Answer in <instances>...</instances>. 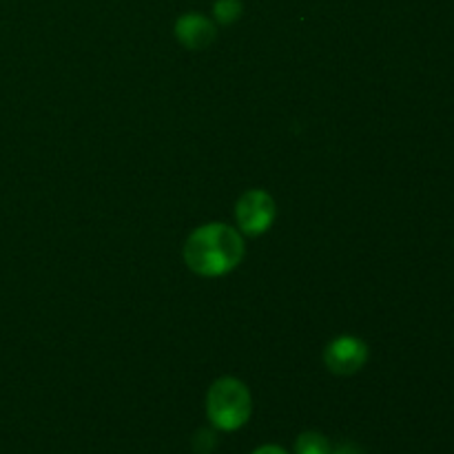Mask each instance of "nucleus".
<instances>
[{"label":"nucleus","mask_w":454,"mask_h":454,"mask_svg":"<svg viewBox=\"0 0 454 454\" xmlns=\"http://www.w3.org/2000/svg\"><path fill=\"white\" fill-rule=\"evenodd\" d=\"M244 239L239 231L211 222L191 233L184 247V262L200 278H222L244 260Z\"/></svg>","instance_id":"nucleus-1"},{"label":"nucleus","mask_w":454,"mask_h":454,"mask_svg":"<svg viewBox=\"0 0 454 454\" xmlns=\"http://www.w3.org/2000/svg\"><path fill=\"white\" fill-rule=\"evenodd\" d=\"M253 411L251 393L235 377H222L208 388L207 417L213 428L235 433L248 421Z\"/></svg>","instance_id":"nucleus-2"},{"label":"nucleus","mask_w":454,"mask_h":454,"mask_svg":"<svg viewBox=\"0 0 454 454\" xmlns=\"http://www.w3.org/2000/svg\"><path fill=\"white\" fill-rule=\"evenodd\" d=\"M235 217H238V226L244 235L257 238L273 226L275 217H278V207L266 191L253 189L239 198Z\"/></svg>","instance_id":"nucleus-3"},{"label":"nucleus","mask_w":454,"mask_h":454,"mask_svg":"<svg viewBox=\"0 0 454 454\" xmlns=\"http://www.w3.org/2000/svg\"><path fill=\"white\" fill-rule=\"evenodd\" d=\"M324 362L326 368L335 375H355L364 368V364L368 362V346L366 341H362L359 337L353 335H341L337 340H333L326 346V353H324Z\"/></svg>","instance_id":"nucleus-4"},{"label":"nucleus","mask_w":454,"mask_h":454,"mask_svg":"<svg viewBox=\"0 0 454 454\" xmlns=\"http://www.w3.org/2000/svg\"><path fill=\"white\" fill-rule=\"evenodd\" d=\"M176 35L186 49L191 51H202L215 43L217 29L213 20H208L202 13H184L176 22Z\"/></svg>","instance_id":"nucleus-5"},{"label":"nucleus","mask_w":454,"mask_h":454,"mask_svg":"<svg viewBox=\"0 0 454 454\" xmlns=\"http://www.w3.org/2000/svg\"><path fill=\"white\" fill-rule=\"evenodd\" d=\"M295 454H333V446L322 433L306 430L297 437Z\"/></svg>","instance_id":"nucleus-6"},{"label":"nucleus","mask_w":454,"mask_h":454,"mask_svg":"<svg viewBox=\"0 0 454 454\" xmlns=\"http://www.w3.org/2000/svg\"><path fill=\"white\" fill-rule=\"evenodd\" d=\"M242 12V0H217L215 7H213V16L220 25H233V22L239 20Z\"/></svg>","instance_id":"nucleus-7"},{"label":"nucleus","mask_w":454,"mask_h":454,"mask_svg":"<svg viewBox=\"0 0 454 454\" xmlns=\"http://www.w3.org/2000/svg\"><path fill=\"white\" fill-rule=\"evenodd\" d=\"M333 454H364V452L359 450L355 443H344V446H340L337 450H333Z\"/></svg>","instance_id":"nucleus-8"},{"label":"nucleus","mask_w":454,"mask_h":454,"mask_svg":"<svg viewBox=\"0 0 454 454\" xmlns=\"http://www.w3.org/2000/svg\"><path fill=\"white\" fill-rule=\"evenodd\" d=\"M253 454H288V452L279 446H262V448H257Z\"/></svg>","instance_id":"nucleus-9"}]
</instances>
